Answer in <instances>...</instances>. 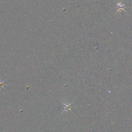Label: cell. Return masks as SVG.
<instances>
[{
	"mask_svg": "<svg viewBox=\"0 0 132 132\" xmlns=\"http://www.w3.org/2000/svg\"><path fill=\"white\" fill-rule=\"evenodd\" d=\"M63 106H64V109L63 110L62 113L65 111H68V110H71V104H72V103H71L70 104H65L64 103H62Z\"/></svg>",
	"mask_w": 132,
	"mask_h": 132,
	"instance_id": "1",
	"label": "cell"
},
{
	"mask_svg": "<svg viewBox=\"0 0 132 132\" xmlns=\"http://www.w3.org/2000/svg\"><path fill=\"white\" fill-rule=\"evenodd\" d=\"M5 80H3V81H0V89H1V88H3L4 89H5V88H4V85H5Z\"/></svg>",
	"mask_w": 132,
	"mask_h": 132,
	"instance_id": "2",
	"label": "cell"
}]
</instances>
